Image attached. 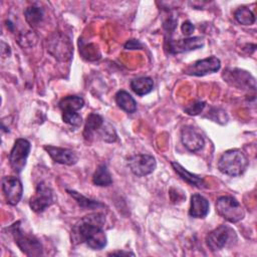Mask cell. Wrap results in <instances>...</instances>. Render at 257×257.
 <instances>
[{
	"mask_svg": "<svg viewBox=\"0 0 257 257\" xmlns=\"http://www.w3.org/2000/svg\"><path fill=\"white\" fill-rule=\"evenodd\" d=\"M104 216L101 213L87 215L80 219L71 229L75 243H85L92 250H101L106 246L107 239L102 229Z\"/></svg>",
	"mask_w": 257,
	"mask_h": 257,
	"instance_id": "cell-1",
	"label": "cell"
},
{
	"mask_svg": "<svg viewBox=\"0 0 257 257\" xmlns=\"http://www.w3.org/2000/svg\"><path fill=\"white\" fill-rule=\"evenodd\" d=\"M249 165L246 155L238 149L228 150L221 155L218 161V169L222 174L237 177L242 175Z\"/></svg>",
	"mask_w": 257,
	"mask_h": 257,
	"instance_id": "cell-2",
	"label": "cell"
},
{
	"mask_svg": "<svg viewBox=\"0 0 257 257\" xmlns=\"http://www.w3.org/2000/svg\"><path fill=\"white\" fill-rule=\"evenodd\" d=\"M21 222L17 221L9 227L13 239L18 248L27 256H40L43 254V249L40 241L31 234L23 231Z\"/></svg>",
	"mask_w": 257,
	"mask_h": 257,
	"instance_id": "cell-3",
	"label": "cell"
},
{
	"mask_svg": "<svg viewBox=\"0 0 257 257\" xmlns=\"http://www.w3.org/2000/svg\"><path fill=\"white\" fill-rule=\"evenodd\" d=\"M216 212L230 223H237L245 217L241 204L232 196H221L216 201Z\"/></svg>",
	"mask_w": 257,
	"mask_h": 257,
	"instance_id": "cell-4",
	"label": "cell"
},
{
	"mask_svg": "<svg viewBox=\"0 0 257 257\" xmlns=\"http://www.w3.org/2000/svg\"><path fill=\"white\" fill-rule=\"evenodd\" d=\"M237 241L236 232L227 225H220L206 236V244L212 251H219L233 245Z\"/></svg>",
	"mask_w": 257,
	"mask_h": 257,
	"instance_id": "cell-5",
	"label": "cell"
},
{
	"mask_svg": "<svg viewBox=\"0 0 257 257\" xmlns=\"http://www.w3.org/2000/svg\"><path fill=\"white\" fill-rule=\"evenodd\" d=\"M47 51L56 59L66 61L72 55V45L67 36L62 33H54L47 38Z\"/></svg>",
	"mask_w": 257,
	"mask_h": 257,
	"instance_id": "cell-6",
	"label": "cell"
},
{
	"mask_svg": "<svg viewBox=\"0 0 257 257\" xmlns=\"http://www.w3.org/2000/svg\"><path fill=\"white\" fill-rule=\"evenodd\" d=\"M30 152V143L28 140L17 139L9 154V164L11 169L19 174L26 166V161Z\"/></svg>",
	"mask_w": 257,
	"mask_h": 257,
	"instance_id": "cell-7",
	"label": "cell"
},
{
	"mask_svg": "<svg viewBox=\"0 0 257 257\" xmlns=\"http://www.w3.org/2000/svg\"><path fill=\"white\" fill-rule=\"evenodd\" d=\"M224 80L230 85L239 89H248L255 91V78L246 70L239 68H227L222 74Z\"/></svg>",
	"mask_w": 257,
	"mask_h": 257,
	"instance_id": "cell-8",
	"label": "cell"
},
{
	"mask_svg": "<svg viewBox=\"0 0 257 257\" xmlns=\"http://www.w3.org/2000/svg\"><path fill=\"white\" fill-rule=\"evenodd\" d=\"M54 203V194L50 186L45 182H40L34 195L29 200V206L35 213H41Z\"/></svg>",
	"mask_w": 257,
	"mask_h": 257,
	"instance_id": "cell-9",
	"label": "cell"
},
{
	"mask_svg": "<svg viewBox=\"0 0 257 257\" xmlns=\"http://www.w3.org/2000/svg\"><path fill=\"white\" fill-rule=\"evenodd\" d=\"M127 166L134 175L144 177L152 174L155 171L157 162L152 155L138 154L127 159Z\"/></svg>",
	"mask_w": 257,
	"mask_h": 257,
	"instance_id": "cell-10",
	"label": "cell"
},
{
	"mask_svg": "<svg viewBox=\"0 0 257 257\" xmlns=\"http://www.w3.org/2000/svg\"><path fill=\"white\" fill-rule=\"evenodd\" d=\"M204 46V40L202 37L194 36L184 39L174 40L172 37H166L165 48L171 54H178L182 52H188L199 49Z\"/></svg>",
	"mask_w": 257,
	"mask_h": 257,
	"instance_id": "cell-11",
	"label": "cell"
},
{
	"mask_svg": "<svg viewBox=\"0 0 257 257\" xmlns=\"http://www.w3.org/2000/svg\"><path fill=\"white\" fill-rule=\"evenodd\" d=\"M221 67V61L216 56H210L204 59L196 60L189 64L185 69L184 73L193 76H204L208 73L217 72Z\"/></svg>",
	"mask_w": 257,
	"mask_h": 257,
	"instance_id": "cell-12",
	"label": "cell"
},
{
	"mask_svg": "<svg viewBox=\"0 0 257 257\" xmlns=\"http://www.w3.org/2000/svg\"><path fill=\"white\" fill-rule=\"evenodd\" d=\"M2 192L7 203L16 206L23 194V186L19 178L15 176H5L2 179Z\"/></svg>",
	"mask_w": 257,
	"mask_h": 257,
	"instance_id": "cell-13",
	"label": "cell"
},
{
	"mask_svg": "<svg viewBox=\"0 0 257 257\" xmlns=\"http://www.w3.org/2000/svg\"><path fill=\"white\" fill-rule=\"evenodd\" d=\"M181 141L184 147L190 152H198L204 146L202 135L192 125H186L181 130Z\"/></svg>",
	"mask_w": 257,
	"mask_h": 257,
	"instance_id": "cell-14",
	"label": "cell"
},
{
	"mask_svg": "<svg viewBox=\"0 0 257 257\" xmlns=\"http://www.w3.org/2000/svg\"><path fill=\"white\" fill-rule=\"evenodd\" d=\"M44 150L55 163L61 165L72 166L76 164L78 161L77 154L70 149L59 148L54 146H44Z\"/></svg>",
	"mask_w": 257,
	"mask_h": 257,
	"instance_id": "cell-15",
	"label": "cell"
},
{
	"mask_svg": "<svg viewBox=\"0 0 257 257\" xmlns=\"http://www.w3.org/2000/svg\"><path fill=\"white\" fill-rule=\"evenodd\" d=\"M209 202L204 196L194 194L191 197L189 215L193 218H205L209 213Z\"/></svg>",
	"mask_w": 257,
	"mask_h": 257,
	"instance_id": "cell-16",
	"label": "cell"
},
{
	"mask_svg": "<svg viewBox=\"0 0 257 257\" xmlns=\"http://www.w3.org/2000/svg\"><path fill=\"white\" fill-rule=\"evenodd\" d=\"M104 119L103 117L95 112H91L87 115L84 130H83V138L86 142H90L93 138V136L96 134V132L101 127L103 124Z\"/></svg>",
	"mask_w": 257,
	"mask_h": 257,
	"instance_id": "cell-17",
	"label": "cell"
},
{
	"mask_svg": "<svg viewBox=\"0 0 257 257\" xmlns=\"http://www.w3.org/2000/svg\"><path fill=\"white\" fill-rule=\"evenodd\" d=\"M171 165H172V168L174 169V171L178 174V176L183 181L188 183L189 185H191L193 187H196V188H199V189L205 187V181L202 177L190 173L189 171H187L183 166H181L177 162H172Z\"/></svg>",
	"mask_w": 257,
	"mask_h": 257,
	"instance_id": "cell-18",
	"label": "cell"
},
{
	"mask_svg": "<svg viewBox=\"0 0 257 257\" xmlns=\"http://www.w3.org/2000/svg\"><path fill=\"white\" fill-rule=\"evenodd\" d=\"M131 88L136 94L140 96L146 95L154 89V80L148 76L135 78L131 81Z\"/></svg>",
	"mask_w": 257,
	"mask_h": 257,
	"instance_id": "cell-19",
	"label": "cell"
},
{
	"mask_svg": "<svg viewBox=\"0 0 257 257\" xmlns=\"http://www.w3.org/2000/svg\"><path fill=\"white\" fill-rule=\"evenodd\" d=\"M115 102L120 109L127 113H133L137 110V102L135 98L125 90H118L115 93Z\"/></svg>",
	"mask_w": 257,
	"mask_h": 257,
	"instance_id": "cell-20",
	"label": "cell"
},
{
	"mask_svg": "<svg viewBox=\"0 0 257 257\" xmlns=\"http://www.w3.org/2000/svg\"><path fill=\"white\" fill-rule=\"evenodd\" d=\"M84 100L82 97L77 95H66L58 102V107L62 112H73L82 108Z\"/></svg>",
	"mask_w": 257,
	"mask_h": 257,
	"instance_id": "cell-21",
	"label": "cell"
},
{
	"mask_svg": "<svg viewBox=\"0 0 257 257\" xmlns=\"http://www.w3.org/2000/svg\"><path fill=\"white\" fill-rule=\"evenodd\" d=\"M92 183L98 187H107L112 184V179L107 167L101 164L95 170L92 176Z\"/></svg>",
	"mask_w": 257,
	"mask_h": 257,
	"instance_id": "cell-22",
	"label": "cell"
},
{
	"mask_svg": "<svg viewBox=\"0 0 257 257\" xmlns=\"http://www.w3.org/2000/svg\"><path fill=\"white\" fill-rule=\"evenodd\" d=\"M44 16V11L42 8L38 6H29L24 10V17L26 22L31 26V27H36L38 26Z\"/></svg>",
	"mask_w": 257,
	"mask_h": 257,
	"instance_id": "cell-23",
	"label": "cell"
},
{
	"mask_svg": "<svg viewBox=\"0 0 257 257\" xmlns=\"http://www.w3.org/2000/svg\"><path fill=\"white\" fill-rule=\"evenodd\" d=\"M67 193L76 201V203L79 205V207H81L83 209H98V208L104 207V204H102L98 201L86 198L83 195H81L80 193H77L76 191L67 190Z\"/></svg>",
	"mask_w": 257,
	"mask_h": 257,
	"instance_id": "cell-24",
	"label": "cell"
},
{
	"mask_svg": "<svg viewBox=\"0 0 257 257\" xmlns=\"http://www.w3.org/2000/svg\"><path fill=\"white\" fill-rule=\"evenodd\" d=\"M234 17L242 25H252L255 22L254 13L246 6L239 7L234 12Z\"/></svg>",
	"mask_w": 257,
	"mask_h": 257,
	"instance_id": "cell-25",
	"label": "cell"
},
{
	"mask_svg": "<svg viewBox=\"0 0 257 257\" xmlns=\"http://www.w3.org/2000/svg\"><path fill=\"white\" fill-rule=\"evenodd\" d=\"M98 138L106 143H113L117 140V135L115 133L114 127L104 120L101 127L96 132Z\"/></svg>",
	"mask_w": 257,
	"mask_h": 257,
	"instance_id": "cell-26",
	"label": "cell"
},
{
	"mask_svg": "<svg viewBox=\"0 0 257 257\" xmlns=\"http://www.w3.org/2000/svg\"><path fill=\"white\" fill-rule=\"evenodd\" d=\"M62 120L71 127L78 128L82 123V117L76 111L62 112Z\"/></svg>",
	"mask_w": 257,
	"mask_h": 257,
	"instance_id": "cell-27",
	"label": "cell"
},
{
	"mask_svg": "<svg viewBox=\"0 0 257 257\" xmlns=\"http://www.w3.org/2000/svg\"><path fill=\"white\" fill-rule=\"evenodd\" d=\"M205 105H206L205 101H200V100L194 101V102L188 104L184 108V111L189 115H198L203 111Z\"/></svg>",
	"mask_w": 257,
	"mask_h": 257,
	"instance_id": "cell-28",
	"label": "cell"
},
{
	"mask_svg": "<svg viewBox=\"0 0 257 257\" xmlns=\"http://www.w3.org/2000/svg\"><path fill=\"white\" fill-rule=\"evenodd\" d=\"M181 30H182V33H183L185 36H190V35L193 33V31L195 30V26H194V24H193L191 21L187 20V21H185V22L182 24Z\"/></svg>",
	"mask_w": 257,
	"mask_h": 257,
	"instance_id": "cell-29",
	"label": "cell"
},
{
	"mask_svg": "<svg viewBox=\"0 0 257 257\" xmlns=\"http://www.w3.org/2000/svg\"><path fill=\"white\" fill-rule=\"evenodd\" d=\"M124 48L125 49H142L143 48V44L139 40H137V39H130L124 44Z\"/></svg>",
	"mask_w": 257,
	"mask_h": 257,
	"instance_id": "cell-30",
	"label": "cell"
},
{
	"mask_svg": "<svg viewBox=\"0 0 257 257\" xmlns=\"http://www.w3.org/2000/svg\"><path fill=\"white\" fill-rule=\"evenodd\" d=\"M108 255H132L134 256L135 254L132 252H125V251H115V252H111Z\"/></svg>",
	"mask_w": 257,
	"mask_h": 257,
	"instance_id": "cell-31",
	"label": "cell"
}]
</instances>
